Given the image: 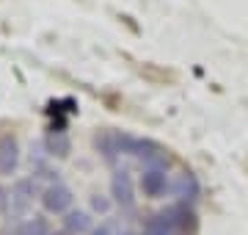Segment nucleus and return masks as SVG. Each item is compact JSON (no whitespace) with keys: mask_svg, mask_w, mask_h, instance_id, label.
<instances>
[{"mask_svg":"<svg viewBox=\"0 0 248 235\" xmlns=\"http://www.w3.org/2000/svg\"><path fill=\"white\" fill-rule=\"evenodd\" d=\"M42 197V185L36 177H19L14 185H11V202H9V213H6V221L17 224L22 218L31 216V205L33 199Z\"/></svg>","mask_w":248,"mask_h":235,"instance_id":"nucleus-1","label":"nucleus"},{"mask_svg":"<svg viewBox=\"0 0 248 235\" xmlns=\"http://www.w3.org/2000/svg\"><path fill=\"white\" fill-rule=\"evenodd\" d=\"M110 197H113L116 208H122L124 213H135L138 197H135V180L130 169H124V166L113 169V174H110Z\"/></svg>","mask_w":248,"mask_h":235,"instance_id":"nucleus-2","label":"nucleus"},{"mask_svg":"<svg viewBox=\"0 0 248 235\" xmlns=\"http://www.w3.org/2000/svg\"><path fill=\"white\" fill-rule=\"evenodd\" d=\"M39 205L47 216H63L75 208V191L66 185V183H53V185H45L42 188V197H39Z\"/></svg>","mask_w":248,"mask_h":235,"instance_id":"nucleus-3","label":"nucleus"},{"mask_svg":"<svg viewBox=\"0 0 248 235\" xmlns=\"http://www.w3.org/2000/svg\"><path fill=\"white\" fill-rule=\"evenodd\" d=\"M138 188L146 199H160L171 191V172L166 169H141V180H138Z\"/></svg>","mask_w":248,"mask_h":235,"instance_id":"nucleus-4","label":"nucleus"},{"mask_svg":"<svg viewBox=\"0 0 248 235\" xmlns=\"http://www.w3.org/2000/svg\"><path fill=\"white\" fill-rule=\"evenodd\" d=\"M171 194L177 197V202H187V205H193L196 199L202 197V183L196 177L190 169H182L171 177Z\"/></svg>","mask_w":248,"mask_h":235,"instance_id":"nucleus-5","label":"nucleus"},{"mask_svg":"<svg viewBox=\"0 0 248 235\" xmlns=\"http://www.w3.org/2000/svg\"><path fill=\"white\" fill-rule=\"evenodd\" d=\"M166 208H169L171 221H174L179 235H196L199 233V213H196L193 205H187V202H171Z\"/></svg>","mask_w":248,"mask_h":235,"instance_id":"nucleus-6","label":"nucleus"},{"mask_svg":"<svg viewBox=\"0 0 248 235\" xmlns=\"http://www.w3.org/2000/svg\"><path fill=\"white\" fill-rule=\"evenodd\" d=\"M19 161H22V150H19V141L11 133H3L0 136V177H9L19 169Z\"/></svg>","mask_w":248,"mask_h":235,"instance_id":"nucleus-7","label":"nucleus"},{"mask_svg":"<svg viewBox=\"0 0 248 235\" xmlns=\"http://www.w3.org/2000/svg\"><path fill=\"white\" fill-rule=\"evenodd\" d=\"M50 233H53V227H50L47 213H33V216L11 224V230L6 235H50Z\"/></svg>","mask_w":248,"mask_h":235,"instance_id":"nucleus-8","label":"nucleus"},{"mask_svg":"<svg viewBox=\"0 0 248 235\" xmlns=\"http://www.w3.org/2000/svg\"><path fill=\"white\" fill-rule=\"evenodd\" d=\"M61 227L69 230L72 235H89L94 230V216L91 210H80V208H72L69 213L61 216Z\"/></svg>","mask_w":248,"mask_h":235,"instance_id":"nucleus-9","label":"nucleus"},{"mask_svg":"<svg viewBox=\"0 0 248 235\" xmlns=\"http://www.w3.org/2000/svg\"><path fill=\"white\" fill-rule=\"evenodd\" d=\"M138 235H179L174 221H171V213L169 208L157 210V213H149L146 221H143V230Z\"/></svg>","mask_w":248,"mask_h":235,"instance_id":"nucleus-10","label":"nucleus"},{"mask_svg":"<svg viewBox=\"0 0 248 235\" xmlns=\"http://www.w3.org/2000/svg\"><path fill=\"white\" fill-rule=\"evenodd\" d=\"M116 208V202L110 194H91L89 197V210L91 216H110Z\"/></svg>","mask_w":248,"mask_h":235,"instance_id":"nucleus-11","label":"nucleus"},{"mask_svg":"<svg viewBox=\"0 0 248 235\" xmlns=\"http://www.w3.org/2000/svg\"><path fill=\"white\" fill-rule=\"evenodd\" d=\"M45 150H47L50 158H66L69 150H72V144H69V138H63V136H50L45 141Z\"/></svg>","mask_w":248,"mask_h":235,"instance_id":"nucleus-12","label":"nucleus"},{"mask_svg":"<svg viewBox=\"0 0 248 235\" xmlns=\"http://www.w3.org/2000/svg\"><path fill=\"white\" fill-rule=\"evenodd\" d=\"M9 202H11V188L0 185V216H6V213H9Z\"/></svg>","mask_w":248,"mask_h":235,"instance_id":"nucleus-13","label":"nucleus"},{"mask_svg":"<svg viewBox=\"0 0 248 235\" xmlns=\"http://www.w3.org/2000/svg\"><path fill=\"white\" fill-rule=\"evenodd\" d=\"M89 235H113V227H110V221H102V224L94 227Z\"/></svg>","mask_w":248,"mask_h":235,"instance_id":"nucleus-14","label":"nucleus"},{"mask_svg":"<svg viewBox=\"0 0 248 235\" xmlns=\"http://www.w3.org/2000/svg\"><path fill=\"white\" fill-rule=\"evenodd\" d=\"M50 235H72V233H69V230H63V227H58V230H53Z\"/></svg>","mask_w":248,"mask_h":235,"instance_id":"nucleus-15","label":"nucleus"},{"mask_svg":"<svg viewBox=\"0 0 248 235\" xmlns=\"http://www.w3.org/2000/svg\"><path fill=\"white\" fill-rule=\"evenodd\" d=\"M119 235H138V233H133V230H119Z\"/></svg>","mask_w":248,"mask_h":235,"instance_id":"nucleus-16","label":"nucleus"}]
</instances>
